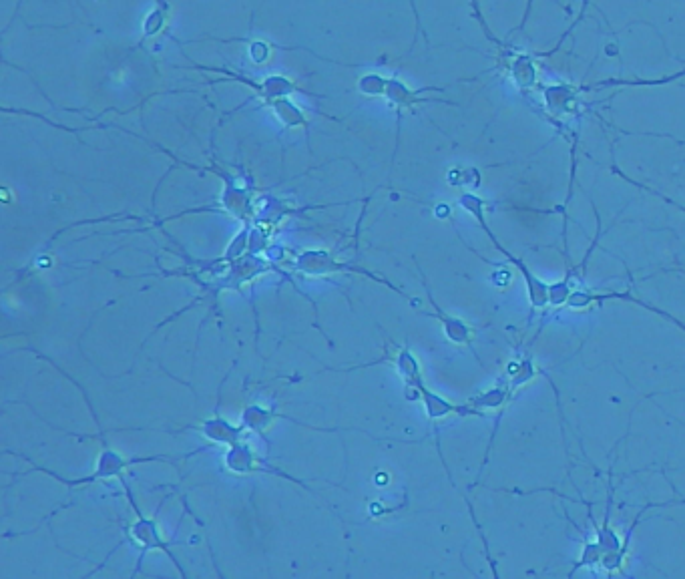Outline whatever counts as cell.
Here are the masks:
<instances>
[{
	"label": "cell",
	"mask_w": 685,
	"mask_h": 579,
	"mask_svg": "<svg viewBox=\"0 0 685 579\" xmlns=\"http://www.w3.org/2000/svg\"><path fill=\"white\" fill-rule=\"evenodd\" d=\"M459 204L469 212V214H473L475 218H477V222L481 224V228L487 232V236L491 238V242L495 244V248L523 274V278H525V282H527V292H529V302H531V316H529V324H533V318H535V314L537 312H547L549 310V286L551 284H547V282H543L537 274H533L529 268H527V264L521 260V258H517V256H513L499 240H497V236L491 232V228H489V224H487V220H485V214H487V204L481 200V198H477V196H473V193H465V196L459 200Z\"/></svg>",
	"instance_id": "obj_1"
},
{
	"label": "cell",
	"mask_w": 685,
	"mask_h": 579,
	"mask_svg": "<svg viewBox=\"0 0 685 579\" xmlns=\"http://www.w3.org/2000/svg\"><path fill=\"white\" fill-rule=\"evenodd\" d=\"M191 61V59H189ZM187 69H195V71H201V73H215V75H221V79H217L215 83H225V81H234V83H240L248 89L254 91V97L262 99V105L268 103V101H274V99H280V97H292L294 93H302L306 97H314V99H326L324 95H318V93H312L304 87H300L296 81H292L290 77H284V75H270V77H264V79H254L246 73H240L236 69H225V67H207V65H199V63H193L187 67Z\"/></svg>",
	"instance_id": "obj_2"
},
{
	"label": "cell",
	"mask_w": 685,
	"mask_h": 579,
	"mask_svg": "<svg viewBox=\"0 0 685 579\" xmlns=\"http://www.w3.org/2000/svg\"><path fill=\"white\" fill-rule=\"evenodd\" d=\"M153 461H177V459H171L167 455H157V457H125L121 455L119 451L107 447V443L103 441V451L95 463V471L87 477H79V479H65L45 467H33L35 471H41V473H47L51 475L53 479L61 481L63 485L67 487H83V485H91V483H99V481H109V479H123V473L129 471L133 465H141V463H153Z\"/></svg>",
	"instance_id": "obj_3"
},
{
	"label": "cell",
	"mask_w": 685,
	"mask_h": 579,
	"mask_svg": "<svg viewBox=\"0 0 685 579\" xmlns=\"http://www.w3.org/2000/svg\"><path fill=\"white\" fill-rule=\"evenodd\" d=\"M119 483L123 485V489H125V493H127V499H129V505H131L133 511H135V521H133V523L129 525V529H127V539H131V543L139 549V565H141V561H143V557H145L147 553H151V551H165V553L169 555V559L173 561V565L185 575V571L181 569L177 557L171 553V543L163 539L161 529H159V525H157V513L161 511V505H163V503L157 507V511H155L151 517H147V515L139 509V505H137V501H135V497H133V491H131L129 483L125 481V477H123Z\"/></svg>",
	"instance_id": "obj_4"
},
{
	"label": "cell",
	"mask_w": 685,
	"mask_h": 579,
	"mask_svg": "<svg viewBox=\"0 0 685 579\" xmlns=\"http://www.w3.org/2000/svg\"><path fill=\"white\" fill-rule=\"evenodd\" d=\"M611 300H617V302H631V304H635V306H641V308H645V310H649V312H655V314H659V316H663V318H667L669 322H673L677 328H681L683 332H685V324L683 322H679L675 316H671L669 312H665V310H659L657 306H651V304H647L645 300H641L639 296H635V294H631L629 290H609V292H599V290H577L575 288V292L571 294V298H569V302H567V308H573V310H585V308H591V306H603V304H607V302H611Z\"/></svg>",
	"instance_id": "obj_5"
},
{
	"label": "cell",
	"mask_w": 685,
	"mask_h": 579,
	"mask_svg": "<svg viewBox=\"0 0 685 579\" xmlns=\"http://www.w3.org/2000/svg\"><path fill=\"white\" fill-rule=\"evenodd\" d=\"M422 282H424V290H426L428 302H430V306H432V312H424V316L436 318V320L440 322L442 332H444V336H446L448 342H452V344H456V346H469L471 352H473V354L477 356V360L481 362V358H479V354H477V350H475V334H477V330H475L469 322H465L463 318L452 316V314L444 312V310L436 304V300L432 298V292H430V288H428L424 276H422ZM481 364H483V362H481Z\"/></svg>",
	"instance_id": "obj_6"
},
{
	"label": "cell",
	"mask_w": 685,
	"mask_h": 579,
	"mask_svg": "<svg viewBox=\"0 0 685 579\" xmlns=\"http://www.w3.org/2000/svg\"><path fill=\"white\" fill-rule=\"evenodd\" d=\"M296 268L300 272H304L306 276H332V274H342V272H358L362 276L376 278L374 274H370V272H366L362 268H356L352 264L340 262L338 258H334L326 250H306V252H302L298 256V260H296Z\"/></svg>",
	"instance_id": "obj_7"
},
{
	"label": "cell",
	"mask_w": 685,
	"mask_h": 579,
	"mask_svg": "<svg viewBox=\"0 0 685 579\" xmlns=\"http://www.w3.org/2000/svg\"><path fill=\"white\" fill-rule=\"evenodd\" d=\"M262 107H268L284 125V129H302L306 133V141L310 143V121L306 117V111L298 103H294L292 97H280L260 105V109Z\"/></svg>",
	"instance_id": "obj_8"
},
{
	"label": "cell",
	"mask_w": 685,
	"mask_h": 579,
	"mask_svg": "<svg viewBox=\"0 0 685 579\" xmlns=\"http://www.w3.org/2000/svg\"><path fill=\"white\" fill-rule=\"evenodd\" d=\"M187 429H193L197 433H201L205 439L213 441V443H221V445H227V447H232L236 443L242 441V435L246 431V425H240V427H234L227 423L225 419L221 417H213V419H205L201 425L197 427H187Z\"/></svg>",
	"instance_id": "obj_9"
},
{
	"label": "cell",
	"mask_w": 685,
	"mask_h": 579,
	"mask_svg": "<svg viewBox=\"0 0 685 579\" xmlns=\"http://www.w3.org/2000/svg\"><path fill=\"white\" fill-rule=\"evenodd\" d=\"M426 91H430V89H418V91H414V89H410L404 81H400L398 77H392V79H388L386 91H384L382 97L398 111V115H402V111H414L416 105L426 103L428 99L420 97V95L426 93Z\"/></svg>",
	"instance_id": "obj_10"
},
{
	"label": "cell",
	"mask_w": 685,
	"mask_h": 579,
	"mask_svg": "<svg viewBox=\"0 0 685 579\" xmlns=\"http://www.w3.org/2000/svg\"><path fill=\"white\" fill-rule=\"evenodd\" d=\"M169 21H171V5H169V0H157L155 7L149 11V15L143 21L141 41L137 43L135 51H139L147 41H153L159 35H165V31L169 27Z\"/></svg>",
	"instance_id": "obj_11"
},
{
	"label": "cell",
	"mask_w": 685,
	"mask_h": 579,
	"mask_svg": "<svg viewBox=\"0 0 685 579\" xmlns=\"http://www.w3.org/2000/svg\"><path fill=\"white\" fill-rule=\"evenodd\" d=\"M211 41H221V43H244L248 47V53H250V59L256 63V65H264L272 59L274 55V49H276V43H270V41H264V39H215L211 37Z\"/></svg>",
	"instance_id": "obj_12"
},
{
	"label": "cell",
	"mask_w": 685,
	"mask_h": 579,
	"mask_svg": "<svg viewBox=\"0 0 685 579\" xmlns=\"http://www.w3.org/2000/svg\"><path fill=\"white\" fill-rule=\"evenodd\" d=\"M386 83L388 79L380 73H364L362 77H358L356 91L364 97H382L386 91Z\"/></svg>",
	"instance_id": "obj_13"
}]
</instances>
